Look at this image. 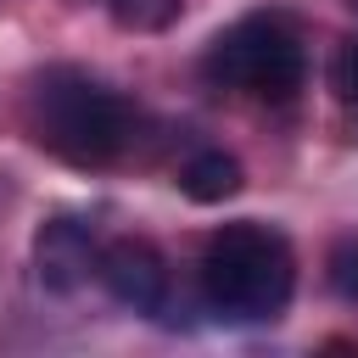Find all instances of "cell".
<instances>
[{"label": "cell", "instance_id": "1", "mask_svg": "<svg viewBox=\"0 0 358 358\" xmlns=\"http://www.w3.org/2000/svg\"><path fill=\"white\" fill-rule=\"evenodd\" d=\"M296 291V252L280 229L241 218L207 235L201 246V296L218 319L252 324L274 319Z\"/></svg>", "mask_w": 358, "mask_h": 358}, {"label": "cell", "instance_id": "2", "mask_svg": "<svg viewBox=\"0 0 358 358\" xmlns=\"http://www.w3.org/2000/svg\"><path fill=\"white\" fill-rule=\"evenodd\" d=\"M34 134L73 168H106L129 145V106L106 84L50 67L34 84Z\"/></svg>", "mask_w": 358, "mask_h": 358}, {"label": "cell", "instance_id": "3", "mask_svg": "<svg viewBox=\"0 0 358 358\" xmlns=\"http://www.w3.org/2000/svg\"><path fill=\"white\" fill-rule=\"evenodd\" d=\"M201 73L224 90H246L257 101H291L302 90V73H308V56H302V39L296 28L280 17V11H252L241 17L235 28H224L207 56H201Z\"/></svg>", "mask_w": 358, "mask_h": 358}, {"label": "cell", "instance_id": "4", "mask_svg": "<svg viewBox=\"0 0 358 358\" xmlns=\"http://www.w3.org/2000/svg\"><path fill=\"white\" fill-rule=\"evenodd\" d=\"M95 274H101V285H106V291H112L123 308H134V313H151V319H162V313H168L173 274H168V257H162L151 241H140V235H123V241L101 246V257H95Z\"/></svg>", "mask_w": 358, "mask_h": 358}, {"label": "cell", "instance_id": "5", "mask_svg": "<svg viewBox=\"0 0 358 358\" xmlns=\"http://www.w3.org/2000/svg\"><path fill=\"white\" fill-rule=\"evenodd\" d=\"M95 257L101 252H95V241H90V229L78 218H50L34 235V268H39L45 291H73L95 268Z\"/></svg>", "mask_w": 358, "mask_h": 358}, {"label": "cell", "instance_id": "6", "mask_svg": "<svg viewBox=\"0 0 358 358\" xmlns=\"http://www.w3.org/2000/svg\"><path fill=\"white\" fill-rule=\"evenodd\" d=\"M241 185H246V173H241V162H235L229 151H196V157L179 168V190H185L190 201H201V207L229 201Z\"/></svg>", "mask_w": 358, "mask_h": 358}, {"label": "cell", "instance_id": "7", "mask_svg": "<svg viewBox=\"0 0 358 358\" xmlns=\"http://www.w3.org/2000/svg\"><path fill=\"white\" fill-rule=\"evenodd\" d=\"M112 17L134 34H162L179 22V0H112Z\"/></svg>", "mask_w": 358, "mask_h": 358}, {"label": "cell", "instance_id": "8", "mask_svg": "<svg viewBox=\"0 0 358 358\" xmlns=\"http://www.w3.org/2000/svg\"><path fill=\"white\" fill-rule=\"evenodd\" d=\"M330 285L347 302H358V241H336L330 246Z\"/></svg>", "mask_w": 358, "mask_h": 358}, {"label": "cell", "instance_id": "9", "mask_svg": "<svg viewBox=\"0 0 358 358\" xmlns=\"http://www.w3.org/2000/svg\"><path fill=\"white\" fill-rule=\"evenodd\" d=\"M330 90H336L341 101H358V34L341 39V50H336V62H330Z\"/></svg>", "mask_w": 358, "mask_h": 358}, {"label": "cell", "instance_id": "10", "mask_svg": "<svg viewBox=\"0 0 358 358\" xmlns=\"http://www.w3.org/2000/svg\"><path fill=\"white\" fill-rule=\"evenodd\" d=\"M352 6H358V0H352Z\"/></svg>", "mask_w": 358, "mask_h": 358}]
</instances>
